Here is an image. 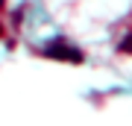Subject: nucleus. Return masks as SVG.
I'll return each mask as SVG.
<instances>
[{"instance_id": "nucleus-1", "label": "nucleus", "mask_w": 132, "mask_h": 126, "mask_svg": "<svg viewBox=\"0 0 132 126\" xmlns=\"http://www.w3.org/2000/svg\"><path fill=\"white\" fill-rule=\"evenodd\" d=\"M44 56H50V59H62V62L68 59V62H76V65L82 62V53H79V50H71L65 41H53L47 50H44Z\"/></svg>"}, {"instance_id": "nucleus-2", "label": "nucleus", "mask_w": 132, "mask_h": 126, "mask_svg": "<svg viewBox=\"0 0 132 126\" xmlns=\"http://www.w3.org/2000/svg\"><path fill=\"white\" fill-rule=\"evenodd\" d=\"M120 53H132V35H126L120 41Z\"/></svg>"}, {"instance_id": "nucleus-3", "label": "nucleus", "mask_w": 132, "mask_h": 126, "mask_svg": "<svg viewBox=\"0 0 132 126\" xmlns=\"http://www.w3.org/2000/svg\"><path fill=\"white\" fill-rule=\"evenodd\" d=\"M0 35H3V27H0Z\"/></svg>"}, {"instance_id": "nucleus-4", "label": "nucleus", "mask_w": 132, "mask_h": 126, "mask_svg": "<svg viewBox=\"0 0 132 126\" xmlns=\"http://www.w3.org/2000/svg\"><path fill=\"white\" fill-rule=\"evenodd\" d=\"M3 3H6V0H0V6H3Z\"/></svg>"}]
</instances>
